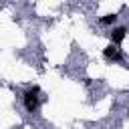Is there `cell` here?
<instances>
[{
    "mask_svg": "<svg viewBox=\"0 0 129 129\" xmlns=\"http://www.w3.org/2000/svg\"><path fill=\"white\" fill-rule=\"evenodd\" d=\"M38 93H40L38 87H32V89L24 91V95H22V103H24V109H26L28 113H34V111L38 109V105H40Z\"/></svg>",
    "mask_w": 129,
    "mask_h": 129,
    "instance_id": "cell-1",
    "label": "cell"
},
{
    "mask_svg": "<svg viewBox=\"0 0 129 129\" xmlns=\"http://www.w3.org/2000/svg\"><path fill=\"white\" fill-rule=\"evenodd\" d=\"M125 36H127V28H125V26H117V28H113V32H111V42H113V44H121V42L125 40Z\"/></svg>",
    "mask_w": 129,
    "mask_h": 129,
    "instance_id": "cell-2",
    "label": "cell"
},
{
    "mask_svg": "<svg viewBox=\"0 0 129 129\" xmlns=\"http://www.w3.org/2000/svg\"><path fill=\"white\" fill-rule=\"evenodd\" d=\"M103 54H105V58H109V60H121L119 48H117V44H113V42L103 48Z\"/></svg>",
    "mask_w": 129,
    "mask_h": 129,
    "instance_id": "cell-3",
    "label": "cell"
},
{
    "mask_svg": "<svg viewBox=\"0 0 129 129\" xmlns=\"http://www.w3.org/2000/svg\"><path fill=\"white\" fill-rule=\"evenodd\" d=\"M115 22H117V14H105L99 18V24H103V26H111Z\"/></svg>",
    "mask_w": 129,
    "mask_h": 129,
    "instance_id": "cell-4",
    "label": "cell"
}]
</instances>
